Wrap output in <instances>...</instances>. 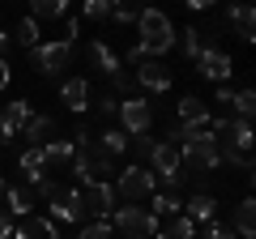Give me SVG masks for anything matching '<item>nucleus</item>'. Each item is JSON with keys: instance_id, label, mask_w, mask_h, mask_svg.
<instances>
[{"instance_id": "24", "label": "nucleus", "mask_w": 256, "mask_h": 239, "mask_svg": "<svg viewBox=\"0 0 256 239\" xmlns=\"http://www.w3.org/2000/svg\"><path fill=\"white\" fill-rule=\"evenodd\" d=\"M18 166L26 171V180L30 184H38L47 175V162H43V150H22V158H18Z\"/></svg>"}, {"instance_id": "26", "label": "nucleus", "mask_w": 256, "mask_h": 239, "mask_svg": "<svg viewBox=\"0 0 256 239\" xmlns=\"http://www.w3.org/2000/svg\"><path fill=\"white\" fill-rule=\"evenodd\" d=\"M98 150H102V154H111V158H120V154L128 150V137H124L120 128H107V132L98 137Z\"/></svg>"}, {"instance_id": "21", "label": "nucleus", "mask_w": 256, "mask_h": 239, "mask_svg": "<svg viewBox=\"0 0 256 239\" xmlns=\"http://www.w3.org/2000/svg\"><path fill=\"white\" fill-rule=\"evenodd\" d=\"M154 239H196V222H188L180 214V218H166V222H158V235Z\"/></svg>"}, {"instance_id": "23", "label": "nucleus", "mask_w": 256, "mask_h": 239, "mask_svg": "<svg viewBox=\"0 0 256 239\" xmlns=\"http://www.w3.org/2000/svg\"><path fill=\"white\" fill-rule=\"evenodd\" d=\"M73 141H47L43 146V162H47V171H52V166H64V162H73Z\"/></svg>"}, {"instance_id": "14", "label": "nucleus", "mask_w": 256, "mask_h": 239, "mask_svg": "<svg viewBox=\"0 0 256 239\" xmlns=\"http://www.w3.org/2000/svg\"><path fill=\"white\" fill-rule=\"evenodd\" d=\"M22 137H26V150H43L47 141H56V120L52 116H34L22 128Z\"/></svg>"}, {"instance_id": "33", "label": "nucleus", "mask_w": 256, "mask_h": 239, "mask_svg": "<svg viewBox=\"0 0 256 239\" xmlns=\"http://www.w3.org/2000/svg\"><path fill=\"white\" fill-rule=\"evenodd\" d=\"M77 239H111V222H90V226H82Z\"/></svg>"}, {"instance_id": "5", "label": "nucleus", "mask_w": 256, "mask_h": 239, "mask_svg": "<svg viewBox=\"0 0 256 239\" xmlns=\"http://www.w3.org/2000/svg\"><path fill=\"white\" fill-rule=\"evenodd\" d=\"M30 60H34V68L43 77H60L64 68L73 64V47L68 43H38L34 52H30Z\"/></svg>"}, {"instance_id": "2", "label": "nucleus", "mask_w": 256, "mask_h": 239, "mask_svg": "<svg viewBox=\"0 0 256 239\" xmlns=\"http://www.w3.org/2000/svg\"><path fill=\"white\" fill-rule=\"evenodd\" d=\"M180 162H188V166H192L196 175H210L214 166L222 162V158H218V137H214L210 128L192 132V137H188V141L180 146Z\"/></svg>"}, {"instance_id": "11", "label": "nucleus", "mask_w": 256, "mask_h": 239, "mask_svg": "<svg viewBox=\"0 0 256 239\" xmlns=\"http://www.w3.org/2000/svg\"><path fill=\"white\" fill-rule=\"evenodd\" d=\"M137 82L146 86L150 94H166V90H171V68H166L162 60H141V68H137Z\"/></svg>"}, {"instance_id": "1", "label": "nucleus", "mask_w": 256, "mask_h": 239, "mask_svg": "<svg viewBox=\"0 0 256 239\" xmlns=\"http://www.w3.org/2000/svg\"><path fill=\"white\" fill-rule=\"evenodd\" d=\"M137 34H141V52L146 56H166L175 47V26H171V18H166L162 9H146V13H137Z\"/></svg>"}, {"instance_id": "27", "label": "nucleus", "mask_w": 256, "mask_h": 239, "mask_svg": "<svg viewBox=\"0 0 256 239\" xmlns=\"http://www.w3.org/2000/svg\"><path fill=\"white\" fill-rule=\"evenodd\" d=\"M30 18H68V0H34V13Z\"/></svg>"}, {"instance_id": "39", "label": "nucleus", "mask_w": 256, "mask_h": 239, "mask_svg": "<svg viewBox=\"0 0 256 239\" xmlns=\"http://www.w3.org/2000/svg\"><path fill=\"white\" fill-rule=\"evenodd\" d=\"M4 235H13V214L4 210V201H0V239Z\"/></svg>"}, {"instance_id": "42", "label": "nucleus", "mask_w": 256, "mask_h": 239, "mask_svg": "<svg viewBox=\"0 0 256 239\" xmlns=\"http://www.w3.org/2000/svg\"><path fill=\"white\" fill-rule=\"evenodd\" d=\"M13 82V68H9V60H0V90Z\"/></svg>"}, {"instance_id": "6", "label": "nucleus", "mask_w": 256, "mask_h": 239, "mask_svg": "<svg viewBox=\"0 0 256 239\" xmlns=\"http://www.w3.org/2000/svg\"><path fill=\"white\" fill-rule=\"evenodd\" d=\"M150 192H154V171H146V166H128V171H120L116 196H124V201L132 205V201H146Z\"/></svg>"}, {"instance_id": "17", "label": "nucleus", "mask_w": 256, "mask_h": 239, "mask_svg": "<svg viewBox=\"0 0 256 239\" xmlns=\"http://www.w3.org/2000/svg\"><path fill=\"white\" fill-rule=\"evenodd\" d=\"M184 218L188 222H214L218 218V201H214L210 192H192L188 201H184Z\"/></svg>"}, {"instance_id": "44", "label": "nucleus", "mask_w": 256, "mask_h": 239, "mask_svg": "<svg viewBox=\"0 0 256 239\" xmlns=\"http://www.w3.org/2000/svg\"><path fill=\"white\" fill-rule=\"evenodd\" d=\"M0 196H4V180H0Z\"/></svg>"}, {"instance_id": "43", "label": "nucleus", "mask_w": 256, "mask_h": 239, "mask_svg": "<svg viewBox=\"0 0 256 239\" xmlns=\"http://www.w3.org/2000/svg\"><path fill=\"white\" fill-rule=\"evenodd\" d=\"M4 52H9V34L0 30V60H4Z\"/></svg>"}, {"instance_id": "19", "label": "nucleus", "mask_w": 256, "mask_h": 239, "mask_svg": "<svg viewBox=\"0 0 256 239\" xmlns=\"http://www.w3.org/2000/svg\"><path fill=\"white\" fill-rule=\"evenodd\" d=\"M86 56H90V64H98V73H107V77H116L120 68H124V64H120V56L111 52L107 43H90V47H86Z\"/></svg>"}, {"instance_id": "31", "label": "nucleus", "mask_w": 256, "mask_h": 239, "mask_svg": "<svg viewBox=\"0 0 256 239\" xmlns=\"http://www.w3.org/2000/svg\"><path fill=\"white\" fill-rule=\"evenodd\" d=\"M86 18L90 22H102V18H111V0H86Z\"/></svg>"}, {"instance_id": "22", "label": "nucleus", "mask_w": 256, "mask_h": 239, "mask_svg": "<svg viewBox=\"0 0 256 239\" xmlns=\"http://www.w3.org/2000/svg\"><path fill=\"white\" fill-rule=\"evenodd\" d=\"M226 18L235 22V30H239V38H244V43H252V38H256V13L248 9V4H235Z\"/></svg>"}, {"instance_id": "38", "label": "nucleus", "mask_w": 256, "mask_h": 239, "mask_svg": "<svg viewBox=\"0 0 256 239\" xmlns=\"http://www.w3.org/2000/svg\"><path fill=\"white\" fill-rule=\"evenodd\" d=\"M111 18H116L120 26H128V22H137V9H128V4H111Z\"/></svg>"}, {"instance_id": "15", "label": "nucleus", "mask_w": 256, "mask_h": 239, "mask_svg": "<svg viewBox=\"0 0 256 239\" xmlns=\"http://www.w3.org/2000/svg\"><path fill=\"white\" fill-rule=\"evenodd\" d=\"M13 239H60V230H56L52 218H22L18 226H13Z\"/></svg>"}, {"instance_id": "32", "label": "nucleus", "mask_w": 256, "mask_h": 239, "mask_svg": "<svg viewBox=\"0 0 256 239\" xmlns=\"http://www.w3.org/2000/svg\"><path fill=\"white\" fill-rule=\"evenodd\" d=\"M205 239H239V235L226 226V222H218V218H214V222H205Z\"/></svg>"}, {"instance_id": "10", "label": "nucleus", "mask_w": 256, "mask_h": 239, "mask_svg": "<svg viewBox=\"0 0 256 239\" xmlns=\"http://www.w3.org/2000/svg\"><path fill=\"white\" fill-rule=\"evenodd\" d=\"M150 162H154V171L166 180V188H184V171H180V150L171 146V141H162V146H154V154H150Z\"/></svg>"}, {"instance_id": "25", "label": "nucleus", "mask_w": 256, "mask_h": 239, "mask_svg": "<svg viewBox=\"0 0 256 239\" xmlns=\"http://www.w3.org/2000/svg\"><path fill=\"white\" fill-rule=\"evenodd\" d=\"M154 218H180L184 214V201H180V192H162V196H154Z\"/></svg>"}, {"instance_id": "18", "label": "nucleus", "mask_w": 256, "mask_h": 239, "mask_svg": "<svg viewBox=\"0 0 256 239\" xmlns=\"http://www.w3.org/2000/svg\"><path fill=\"white\" fill-rule=\"evenodd\" d=\"M230 230H235L239 239H252L256 235V201H252V196H244V201L235 205V226H230Z\"/></svg>"}, {"instance_id": "29", "label": "nucleus", "mask_w": 256, "mask_h": 239, "mask_svg": "<svg viewBox=\"0 0 256 239\" xmlns=\"http://www.w3.org/2000/svg\"><path fill=\"white\" fill-rule=\"evenodd\" d=\"M18 43L30 47V52L38 47V22H34V18H22V22H18Z\"/></svg>"}, {"instance_id": "35", "label": "nucleus", "mask_w": 256, "mask_h": 239, "mask_svg": "<svg viewBox=\"0 0 256 239\" xmlns=\"http://www.w3.org/2000/svg\"><path fill=\"white\" fill-rule=\"evenodd\" d=\"M98 116H102V120H116V116H120V98H116V94L98 98Z\"/></svg>"}, {"instance_id": "9", "label": "nucleus", "mask_w": 256, "mask_h": 239, "mask_svg": "<svg viewBox=\"0 0 256 239\" xmlns=\"http://www.w3.org/2000/svg\"><path fill=\"white\" fill-rule=\"evenodd\" d=\"M196 73H201L205 82L226 86V82H230V73H235V60H230L226 52H218V47H205V52L196 56Z\"/></svg>"}, {"instance_id": "16", "label": "nucleus", "mask_w": 256, "mask_h": 239, "mask_svg": "<svg viewBox=\"0 0 256 239\" xmlns=\"http://www.w3.org/2000/svg\"><path fill=\"white\" fill-rule=\"evenodd\" d=\"M60 102H64L68 111H77V116H82V111L90 107V82H86V77L64 82V86H60Z\"/></svg>"}, {"instance_id": "7", "label": "nucleus", "mask_w": 256, "mask_h": 239, "mask_svg": "<svg viewBox=\"0 0 256 239\" xmlns=\"http://www.w3.org/2000/svg\"><path fill=\"white\" fill-rule=\"evenodd\" d=\"M116 188L111 184H86L82 188V205H86V218L94 214V222H107V214H116Z\"/></svg>"}, {"instance_id": "4", "label": "nucleus", "mask_w": 256, "mask_h": 239, "mask_svg": "<svg viewBox=\"0 0 256 239\" xmlns=\"http://www.w3.org/2000/svg\"><path fill=\"white\" fill-rule=\"evenodd\" d=\"M120 124H124V137H141V132L154 128V107H150L141 94L120 98Z\"/></svg>"}, {"instance_id": "20", "label": "nucleus", "mask_w": 256, "mask_h": 239, "mask_svg": "<svg viewBox=\"0 0 256 239\" xmlns=\"http://www.w3.org/2000/svg\"><path fill=\"white\" fill-rule=\"evenodd\" d=\"M4 210L9 214H18V218H30V210H34V192L30 188H4Z\"/></svg>"}, {"instance_id": "34", "label": "nucleus", "mask_w": 256, "mask_h": 239, "mask_svg": "<svg viewBox=\"0 0 256 239\" xmlns=\"http://www.w3.org/2000/svg\"><path fill=\"white\" fill-rule=\"evenodd\" d=\"M56 192H60V184H56L52 175H43V180H38V184H34V196H43V201H52Z\"/></svg>"}, {"instance_id": "37", "label": "nucleus", "mask_w": 256, "mask_h": 239, "mask_svg": "<svg viewBox=\"0 0 256 239\" xmlns=\"http://www.w3.org/2000/svg\"><path fill=\"white\" fill-rule=\"evenodd\" d=\"M154 146H158V141L150 137V132H141V137H132V150H137L141 158H150V154H154Z\"/></svg>"}, {"instance_id": "36", "label": "nucleus", "mask_w": 256, "mask_h": 239, "mask_svg": "<svg viewBox=\"0 0 256 239\" xmlns=\"http://www.w3.org/2000/svg\"><path fill=\"white\" fill-rule=\"evenodd\" d=\"M111 86H116V94H124V98H132V77H128L124 68H120V73L111 77Z\"/></svg>"}, {"instance_id": "40", "label": "nucleus", "mask_w": 256, "mask_h": 239, "mask_svg": "<svg viewBox=\"0 0 256 239\" xmlns=\"http://www.w3.org/2000/svg\"><path fill=\"white\" fill-rule=\"evenodd\" d=\"M141 60H146V52H141V47H128V56L120 60V64H141Z\"/></svg>"}, {"instance_id": "45", "label": "nucleus", "mask_w": 256, "mask_h": 239, "mask_svg": "<svg viewBox=\"0 0 256 239\" xmlns=\"http://www.w3.org/2000/svg\"><path fill=\"white\" fill-rule=\"evenodd\" d=\"M4 239H13V235H4Z\"/></svg>"}, {"instance_id": "13", "label": "nucleus", "mask_w": 256, "mask_h": 239, "mask_svg": "<svg viewBox=\"0 0 256 239\" xmlns=\"http://www.w3.org/2000/svg\"><path fill=\"white\" fill-rule=\"evenodd\" d=\"M210 102H201L196 94H188V98H180V124L184 128H192V132H201V128H210Z\"/></svg>"}, {"instance_id": "28", "label": "nucleus", "mask_w": 256, "mask_h": 239, "mask_svg": "<svg viewBox=\"0 0 256 239\" xmlns=\"http://www.w3.org/2000/svg\"><path fill=\"white\" fill-rule=\"evenodd\" d=\"M180 43H184V56H188V60H196V56L205 52V34H201L196 26H188V30H184V34H180Z\"/></svg>"}, {"instance_id": "8", "label": "nucleus", "mask_w": 256, "mask_h": 239, "mask_svg": "<svg viewBox=\"0 0 256 239\" xmlns=\"http://www.w3.org/2000/svg\"><path fill=\"white\" fill-rule=\"evenodd\" d=\"M30 120H34V107H30V98L9 102V107L0 111V141H4V146H9V141H18V137H22V128H26Z\"/></svg>"}, {"instance_id": "12", "label": "nucleus", "mask_w": 256, "mask_h": 239, "mask_svg": "<svg viewBox=\"0 0 256 239\" xmlns=\"http://www.w3.org/2000/svg\"><path fill=\"white\" fill-rule=\"evenodd\" d=\"M52 218H60V222H86V205H82V192H56L52 201Z\"/></svg>"}, {"instance_id": "3", "label": "nucleus", "mask_w": 256, "mask_h": 239, "mask_svg": "<svg viewBox=\"0 0 256 239\" xmlns=\"http://www.w3.org/2000/svg\"><path fill=\"white\" fill-rule=\"evenodd\" d=\"M111 230H120L124 239H154L158 235V218L141 205H116V222Z\"/></svg>"}, {"instance_id": "41", "label": "nucleus", "mask_w": 256, "mask_h": 239, "mask_svg": "<svg viewBox=\"0 0 256 239\" xmlns=\"http://www.w3.org/2000/svg\"><path fill=\"white\" fill-rule=\"evenodd\" d=\"M218 102H222V107H230V102H235V90H230V86H218Z\"/></svg>"}, {"instance_id": "30", "label": "nucleus", "mask_w": 256, "mask_h": 239, "mask_svg": "<svg viewBox=\"0 0 256 239\" xmlns=\"http://www.w3.org/2000/svg\"><path fill=\"white\" fill-rule=\"evenodd\" d=\"M230 111H235V120H252V111H256V94H252V90H239L235 102H230Z\"/></svg>"}]
</instances>
